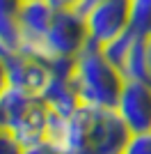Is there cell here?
<instances>
[{
    "label": "cell",
    "instance_id": "cell-1",
    "mask_svg": "<svg viewBox=\"0 0 151 154\" xmlns=\"http://www.w3.org/2000/svg\"><path fill=\"white\" fill-rule=\"evenodd\" d=\"M73 85L82 106L89 108H114L124 85V76L103 55V48L92 42L82 46L73 58Z\"/></svg>",
    "mask_w": 151,
    "mask_h": 154
},
{
    "label": "cell",
    "instance_id": "cell-2",
    "mask_svg": "<svg viewBox=\"0 0 151 154\" xmlns=\"http://www.w3.org/2000/svg\"><path fill=\"white\" fill-rule=\"evenodd\" d=\"M0 117L2 129H7L23 147L46 138L48 108L39 94L5 85V90L0 92Z\"/></svg>",
    "mask_w": 151,
    "mask_h": 154
},
{
    "label": "cell",
    "instance_id": "cell-3",
    "mask_svg": "<svg viewBox=\"0 0 151 154\" xmlns=\"http://www.w3.org/2000/svg\"><path fill=\"white\" fill-rule=\"evenodd\" d=\"M87 28L85 16L78 9H57L53 16L48 32L44 37L41 60L48 62L53 58H71L73 60L87 44Z\"/></svg>",
    "mask_w": 151,
    "mask_h": 154
},
{
    "label": "cell",
    "instance_id": "cell-4",
    "mask_svg": "<svg viewBox=\"0 0 151 154\" xmlns=\"http://www.w3.org/2000/svg\"><path fill=\"white\" fill-rule=\"evenodd\" d=\"M103 48L112 67L119 71L124 81H149L151 78V46L147 37H140L138 32L126 30L117 39L108 42Z\"/></svg>",
    "mask_w": 151,
    "mask_h": 154
},
{
    "label": "cell",
    "instance_id": "cell-5",
    "mask_svg": "<svg viewBox=\"0 0 151 154\" xmlns=\"http://www.w3.org/2000/svg\"><path fill=\"white\" fill-rule=\"evenodd\" d=\"M87 39L105 46L126 30H131V2L128 0H99L82 9Z\"/></svg>",
    "mask_w": 151,
    "mask_h": 154
},
{
    "label": "cell",
    "instance_id": "cell-6",
    "mask_svg": "<svg viewBox=\"0 0 151 154\" xmlns=\"http://www.w3.org/2000/svg\"><path fill=\"white\" fill-rule=\"evenodd\" d=\"M131 131L114 108H89L87 152L89 154H124Z\"/></svg>",
    "mask_w": 151,
    "mask_h": 154
},
{
    "label": "cell",
    "instance_id": "cell-7",
    "mask_svg": "<svg viewBox=\"0 0 151 154\" xmlns=\"http://www.w3.org/2000/svg\"><path fill=\"white\" fill-rule=\"evenodd\" d=\"M57 7L50 0H30L23 2L19 16V51L34 55L41 60V48H44V37L48 32L53 16Z\"/></svg>",
    "mask_w": 151,
    "mask_h": 154
},
{
    "label": "cell",
    "instance_id": "cell-8",
    "mask_svg": "<svg viewBox=\"0 0 151 154\" xmlns=\"http://www.w3.org/2000/svg\"><path fill=\"white\" fill-rule=\"evenodd\" d=\"M117 115L131 134L151 129V78L149 81H124L114 103Z\"/></svg>",
    "mask_w": 151,
    "mask_h": 154
},
{
    "label": "cell",
    "instance_id": "cell-9",
    "mask_svg": "<svg viewBox=\"0 0 151 154\" xmlns=\"http://www.w3.org/2000/svg\"><path fill=\"white\" fill-rule=\"evenodd\" d=\"M5 60V76H7V85L19 88V90L39 94L44 83L48 81V67L44 60L28 55L23 51H9L2 53Z\"/></svg>",
    "mask_w": 151,
    "mask_h": 154
},
{
    "label": "cell",
    "instance_id": "cell-10",
    "mask_svg": "<svg viewBox=\"0 0 151 154\" xmlns=\"http://www.w3.org/2000/svg\"><path fill=\"white\" fill-rule=\"evenodd\" d=\"M39 99L44 101L48 113H55V115H71L82 106L78 90L73 85V78L69 74H50L48 71V81L39 92Z\"/></svg>",
    "mask_w": 151,
    "mask_h": 154
},
{
    "label": "cell",
    "instance_id": "cell-11",
    "mask_svg": "<svg viewBox=\"0 0 151 154\" xmlns=\"http://www.w3.org/2000/svg\"><path fill=\"white\" fill-rule=\"evenodd\" d=\"M25 0H0V53L19 48V16Z\"/></svg>",
    "mask_w": 151,
    "mask_h": 154
},
{
    "label": "cell",
    "instance_id": "cell-12",
    "mask_svg": "<svg viewBox=\"0 0 151 154\" xmlns=\"http://www.w3.org/2000/svg\"><path fill=\"white\" fill-rule=\"evenodd\" d=\"M131 2V30L140 37L151 39V0H128Z\"/></svg>",
    "mask_w": 151,
    "mask_h": 154
},
{
    "label": "cell",
    "instance_id": "cell-13",
    "mask_svg": "<svg viewBox=\"0 0 151 154\" xmlns=\"http://www.w3.org/2000/svg\"><path fill=\"white\" fill-rule=\"evenodd\" d=\"M124 154H151V129H149V131L131 134Z\"/></svg>",
    "mask_w": 151,
    "mask_h": 154
},
{
    "label": "cell",
    "instance_id": "cell-14",
    "mask_svg": "<svg viewBox=\"0 0 151 154\" xmlns=\"http://www.w3.org/2000/svg\"><path fill=\"white\" fill-rule=\"evenodd\" d=\"M21 152H23V145L7 129H0V154H21Z\"/></svg>",
    "mask_w": 151,
    "mask_h": 154
},
{
    "label": "cell",
    "instance_id": "cell-15",
    "mask_svg": "<svg viewBox=\"0 0 151 154\" xmlns=\"http://www.w3.org/2000/svg\"><path fill=\"white\" fill-rule=\"evenodd\" d=\"M21 154H62V152H60L50 140L44 138V140H37V143H32V145H25Z\"/></svg>",
    "mask_w": 151,
    "mask_h": 154
},
{
    "label": "cell",
    "instance_id": "cell-16",
    "mask_svg": "<svg viewBox=\"0 0 151 154\" xmlns=\"http://www.w3.org/2000/svg\"><path fill=\"white\" fill-rule=\"evenodd\" d=\"M57 9H80V5L85 0H50Z\"/></svg>",
    "mask_w": 151,
    "mask_h": 154
},
{
    "label": "cell",
    "instance_id": "cell-17",
    "mask_svg": "<svg viewBox=\"0 0 151 154\" xmlns=\"http://www.w3.org/2000/svg\"><path fill=\"white\" fill-rule=\"evenodd\" d=\"M7 85V76H5V60H2V53H0V92L5 90Z\"/></svg>",
    "mask_w": 151,
    "mask_h": 154
},
{
    "label": "cell",
    "instance_id": "cell-18",
    "mask_svg": "<svg viewBox=\"0 0 151 154\" xmlns=\"http://www.w3.org/2000/svg\"><path fill=\"white\" fill-rule=\"evenodd\" d=\"M92 2H99V0H85V2H82V5H80V9H78V12H82V9H85V7H89V5H92Z\"/></svg>",
    "mask_w": 151,
    "mask_h": 154
},
{
    "label": "cell",
    "instance_id": "cell-19",
    "mask_svg": "<svg viewBox=\"0 0 151 154\" xmlns=\"http://www.w3.org/2000/svg\"><path fill=\"white\" fill-rule=\"evenodd\" d=\"M0 129H2V117H0Z\"/></svg>",
    "mask_w": 151,
    "mask_h": 154
},
{
    "label": "cell",
    "instance_id": "cell-20",
    "mask_svg": "<svg viewBox=\"0 0 151 154\" xmlns=\"http://www.w3.org/2000/svg\"><path fill=\"white\" fill-rule=\"evenodd\" d=\"M25 2H30V0H25Z\"/></svg>",
    "mask_w": 151,
    "mask_h": 154
}]
</instances>
